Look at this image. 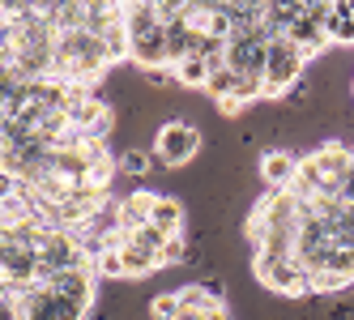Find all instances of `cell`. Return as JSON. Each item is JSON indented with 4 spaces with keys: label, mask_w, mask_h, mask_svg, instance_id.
<instances>
[{
    "label": "cell",
    "mask_w": 354,
    "mask_h": 320,
    "mask_svg": "<svg viewBox=\"0 0 354 320\" xmlns=\"http://www.w3.org/2000/svg\"><path fill=\"white\" fill-rule=\"evenodd\" d=\"M149 223L167 235H180L184 231V205L175 196H154V209H149Z\"/></svg>",
    "instance_id": "cell-13"
},
{
    "label": "cell",
    "mask_w": 354,
    "mask_h": 320,
    "mask_svg": "<svg viewBox=\"0 0 354 320\" xmlns=\"http://www.w3.org/2000/svg\"><path fill=\"white\" fill-rule=\"evenodd\" d=\"M328 43L354 47V5H333V17H328Z\"/></svg>",
    "instance_id": "cell-16"
},
{
    "label": "cell",
    "mask_w": 354,
    "mask_h": 320,
    "mask_svg": "<svg viewBox=\"0 0 354 320\" xmlns=\"http://www.w3.org/2000/svg\"><path fill=\"white\" fill-rule=\"evenodd\" d=\"M196 150H201V133H196V124H188V120H171V124L158 129L154 154H158L167 167H184V162H192Z\"/></svg>",
    "instance_id": "cell-7"
},
{
    "label": "cell",
    "mask_w": 354,
    "mask_h": 320,
    "mask_svg": "<svg viewBox=\"0 0 354 320\" xmlns=\"http://www.w3.org/2000/svg\"><path fill=\"white\" fill-rule=\"evenodd\" d=\"M286 39H290V43H295V47H299V52L308 56V60H312V56H320L324 47H328V30L320 26V21H316L312 13H308V5H303V17H299L295 26L286 30Z\"/></svg>",
    "instance_id": "cell-10"
},
{
    "label": "cell",
    "mask_w": 354,
    "mask_h": 320,
    "mask_svg": "<svg viewBox=\"0 0 354 320\" xmlns=\"http://www.w3.org/2000/svg\"><path fill=\"white\" fill-rule=\"evenodd\" d=\"M35 261H39V282L52 278V274H64V269L90 261V252L82 248V239L64 231V227H43L35 235Z\"/></svg>",
    "instance_id": "cell-4"
},
{
    "label": "cell",
    "mask_w": 354,
    "mask_h": 320,
    "mask_svg": "<svg viewBox=\"0 0 354 320\" xmlns=\"http://www.w3.org/2000/svg\"><path fill=\"white\" fill-rule=\"evenodd\" d=\"M252 269H257V278L273 294H290V299L312 294V274L299 261H265V256H252Z\"/></svg>",
    "instance_id": "cell-6"
},
{
    "label": "cell",
    "mask_w": 354,
    "mask_h": 320,
    "mask_svg": "<svg viewBox=\"0 0 354 320\" xmlns=\"http://www.w3.org/2000/svg\"><path fill=\"white\" fill-rule=\"evenodd\" d=\"M111 68V56H107V43L90 35V30H73V35H60V47H56V68H52V82H64V86H94L103 73Z\"/></svg>",
    "instance_id": "cell-1"
},
{
    "label": "cell",
    "mask_w": 354,
    "mask_h": 320,
    "mask_svg": "<svg viewBox=\"0 0 354 320\" xmlns=\"http://www.w3.org/2000/svg\"><path fill=\"white\" fill-rule=\"evenodd\" d=\"M303 64H308V56H303L286 35L269 39V60H265V98H282V94H290V86H295V82H303Z\"/></svg>",
    "instance_id": "cell-5"
},
{
    "label": "cell",
    "mask_w": 354,
    "mask_h": 320,
    "mask_svg": "<svg viewBox=\"0 0 354 320\" xmlns=\"http://www.w3.org/2000/svg\"><path fill=\"white\" fill-rule=\"evenodd\" d=\"M235 90H239V73H235V68H214V73H209L205 94H214V103H218V98H231Z\"/></svg>",
    "instance_id": "cell-18"
},
{
    "label": "cell",
    "mask_w": 354,
    "mask_h": 320,
    "mask_svg": "<svg viewBox=\"0 0 354 320\" xmlns=\"http://www.w3.org/2000/svg\"><path fill=\"white\" fill-rule=\"evenodd\" d=\"M43 282L52 286L56 294H64V299H73V303H94V286H98L94 256H90V261H82V265H73V269H64V274L43 278Z\"/></svg>",
    "instance_id": "cell-8"
},
{
    "label": "cell",
    "mask_w": 354,
    "mask_h": 320,
    "mask_svg": "<svg viewBox=\"0 0 354 320\" xmlns=\"http://www.w3.org/2000/svg\"><path fill=\"white\" fill-rule=\"evenodd\" d=\"M184 256H188V243H184V235H171L158 261H162V269H171V265H184Z\"/></svg>",
    "instance_id": "cell-23"
},
{
    "label": "cell",
    "mask_w": 354,
    "mask_h": 320,
    "mask_svg": "<svg viewBox=\"0 0 354 320\" xmlns=\"http://www.w3.org/2000/svg\"><path fill=\"white\" fill-rule=\"evenodd\" d=\"M175 320H209V312H180Z\"/></svg>",
    "instance_id": "cell-28"
},
{
    "label": "cell",
    "mask_w": 354,
    "mask_h": 320,
    "mask_svg": "<svg viewBox=\"0 0 354 320\" xmlns=\"http://www.w3.org/2000/svg\"><path fill=\"white\" fill-rule=\"evenodd\" d=\"M86 316H90V303H73L47 282H35L9 299V320H86Z\"/></svg>",
    "instance_id": "cell-3"
},
{
    "label": "cell",
    "mask_w": 354,
    "mask_h": 320,
    "mask_svg": "<svg viewBox=\"0 0 354 320\" xmlns=\"http://www.w3.org/2000/svg\"><path fill=\"white\" fill-rule=\"evenodd\" d=\"M308 162L324 176L328 188H342L346 171H350V162H354V150H350V145H342V141H333V145H320V150H316Z\"/></svg>",
    "instance_id": "cell-9"
},
{
    "label": "cell",
    "mask_w": 354,
    "mask_h": 320,
    "mask_svg": "<svg viewBox=\"0 0 354 320\" xmlns=\"http://www.w3.org/2000/svg\"><path fill=\"white\" fill-rule=\"evenodd\" d=\"M175 82H180V86H201V90H205V82H209V60L188 56L180 68H175Z\"/></svg>",
    "instance_id": "cell-17"
},
{
    "label": "cell",
    "mask_w": 354,
    "mask_h": 320,
    "mask_svg": "<svg viewBox=\"0 0 354 320\" xmlns=\"http://www.w3.org/2000/svg\"><path fill=\"white\" fill-rule=\"evenodd\" d=\"M342 286H350V278L333 274V269H316V274H312V294H324V290H342Z\"/></svg>",
    "instance_id": "cell-21"
},
{
    "label": "cell",
    "mask_w": 354,
    "mask_h": 320,
    "mask_svg": "<svg viewBox=\"0 0 354 320\" xmlns=\"http://www.w3.org/2000/svg\"><path fill=\"white\" fill-rule=\"evenodd\" d=\"M94 269H98V278H124V261H120V248H107L94 256Z\"/></svg>",
    "instance_id": "cell-19"
},
{
    "label": "cell",
    "mask_w": 354,
    "mask_h": 320,
    "mask_svg": "<svg viewBox=\"0 0 354 320\" xmlns=\"http://www.w3.org/2000/svg\"><path fill=\"white\" fill-rule=\"evenodd\" d=\"M129 60H137L145 73L154 68H171L167 64V21L162 9L141 0V5H129Z\"/></svg>",
    "instance_id": "cell-2"
},
{
    "label": "cell",
    "mask_w": 354,
    "mask_h": 320,
    "mask_svg": "<svg viewBox=\"0 0 354 320\" xmlns=\"http://www.w3.org/2000/svg\"><path fill=\"white\" fill-rule=\"evenodd\" d=\"M115 167L124 171V176H145V171H149V154L145 150H124L115 158Z\"/></svg>",
    "instance_id": "cell-20"
},
{
    "label": "cell",
    "mask_w": 354,
    "mask_h": 320,
    "mask_svg": "<svg viewBox=\"0 0 354 320\" xmlns=\"http://www.w3.org/2000/svg\"><path fill=\"white\" fill-rule=\"evenodd\" d=\"M184 308H180V299H175V294H154V303H149V316L154 320H175Z\"/></svg>",
    "instance_id": "cell-22"
},
{
    "label": "cell",
    "mask_w": 354,
    "mask_h": 320,
    "mask_svg": "<svg viewBox=\"0 0 354 320\" xmlns=\"http://www.w3.org/2000/svg\"><path fill=\"white\" fill-rule=\"evenodd\" d=\"M218 111H222V115H239V111H243V103H239L235 94H231V98H218Z\"/></svg>",
    "instance_id": "cell-27"
},
{
    "label": "cell",
    "mask_w": 354,
    "mask_h": 320,
    "mask_svg": "<svg viewBox=\"0 0 354 320\" xmlns=\"http://www.w3.org/2000/svg\"><path fill=\"white\" fill-rule=\"evenodd\" d=\"M337 196L346 205H354V162H350V171H346V180H342V188H337Z\"/></svg>",
    "instance_id": "cell-26"
},
{
    "label": "cell",
    "mask_w": 354,
    "mask_h": 320,
    "mask_svg": "<svg viewBox=\"0 0 354 320\" xmlns=\"http://www.w3.org/2000/svg\"><path fill=\"white\" fill-rule=\"evenodd\" d=\"M120 261H124V278H145V274H154V269H162L158 252L133 248V243H124V248H120Z\"/></svg>",
    "instance_id": "cell-14"
},
{
    "label": "cell",
    "mask_w": 354,
    "mask_h": 320,
    "mask_svg": "<svg viewBox=\"0 0 354 320\" xmlns=\"http://www.w3.org/2000/svg\"><path fill=\"white\" fill-rule=\"evenodd\" d=\"M175 299H180L184 312H214V308H222L218 286H184V290H175Z\"/></svg>",
    "instance_id": "cell-15"
},
{
    "label": "cell",
    "mask_w": 354,
    "mask_h": 320,
    "mask_svg": "<svg viewBox=\"0 0 354 320\" xmlns=\"http://www.w3.org/2000/svg\"><path fill=\"white\" fill-rule=\"evenodd\" d=\"M295 171H299V158H295V154H286V150H273V154H265V158H261V180H265L273 192L290 188V184H295Z\"/></svg>",
    "instance_id": "cell-11"
},
{
    "label": "cell",
    "mask_w": 354,
    "mask_h": 320,
    "mask_svg": "<svg viewBox=\"0 0 354 320\" xmlns=\"http://www.w3.org/2000/svg\"><path fill=\"white\" fill-rule=\"evenodd\" d=\"M21 188H26V184H21V180L13 176V171H5V167H0V205L17 201V196H21Z\"/></svg>",
    "instance_id": "cell-24"
},
{
    "label": "cell",
    "mask_w": 354,
    "mask_h": 320,
    "mask_svg": "<svg viewBox=\"0 0 354 320\" xmlns=\"http://www.w3.org/2000/svg\"><path fill=\"white\" fill-rule=\"evenodd\" d=\"M239 103H252V98H265V77H239V90H235Z\"/></svg>",
    "instance_id": "cell-25"
},
{
    "label": "cell",
    "mask_w": 354,
    "mask_h": 320,
    "mask_svg": "<svg viewBox=\"0 0 354 320\" xmlns=\"http://www.w3.org/2000/svg\"><path fill=\"white\" fill-rule=\"evenodd\" d=\"M154 196L158 192H129L120 196V231H137L149 223V209H154Z\"/></svg>",
    "instance_id": "cell-12"
}]
</instances>
